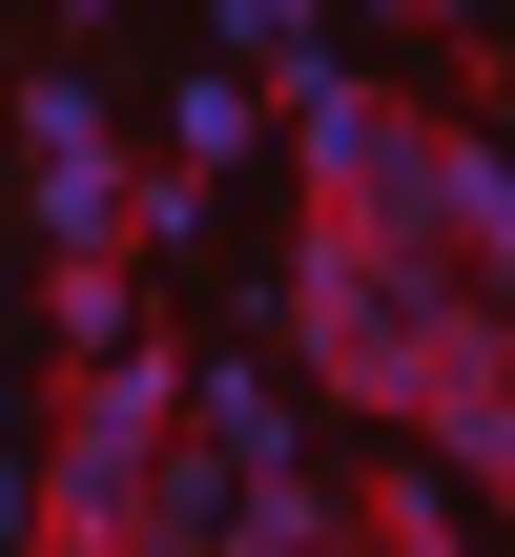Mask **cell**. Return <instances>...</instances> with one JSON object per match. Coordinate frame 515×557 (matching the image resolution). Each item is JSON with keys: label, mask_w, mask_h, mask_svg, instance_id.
<instances>
[{"label": "cell", "mask_w": 515, "mask_h": 557, "mask_svg": "<svg viewBox=\"0 0 515 557\" xmlns=\"http://www.w3.org/2000/svg\"><path fill=\"white\" fill-rule=\"evenodd\" d=\"M268 83V145L310 165V207H351L372 248H413L454 310H515V165L475 103H392V83H351V62H248Z\"/></svg>", "instance_id": "1"}, {"label": "cell", "mask_w": 515, "mask_h": 557, "mask_svg": "<svg viewBox=\"0 0 515 557\" xmlns=\"http://www.w3.org/2000/svg\"><path fill=\"white\" fill-rule=\"evenodd\" d=\"M0 537L21 557H206L227 537V434L186 413V351L103 331V351L62 372V413H41L21 496H0Z\"/></svg>", "instance_id": "2"}, {"label": "cell", "mask_w": 515, "mask_h": 557, "mask_svg": "<svg viewBox=\"0 0 515 557\" xmlns=\"http://www.w3.org/2000/svg\"><path fill=\"white\" fill-rule=\"evenodd\" d=\"M454 331H495V310H454L413 248H372L351 207H310L289 227V372L351 413V434H413V393H434V351Z\"/></svg>", "instance_id": "3"}, {"label": "cell", "mask_w": 515, "mask_h": 557, "mask_svg": "<svg viewBox=\"0 0 515 557\" xmlns=\"http://www.w3.org/2000/svg\"><path fill=\"white\" fill-rule=\"evenodd\" d=\"M21 207H41V248H124V207H145V145H124L83 83H21Z\"/></svg>", "instance_id": "4"}, {"label": "cell", "mask_w": 515, "mask_h": 557, "mask_svg": "<svg viewBox=\"0 0 515 557\" xmlns=\"http://www.w3.org/2000/svg\"><path fill=\"white\" fill-rule=\"evenodd\" d=\"M330 496H351V537H372V557H454V537H475V517H454V475H434V455H351V475H330Z\"/></svg>", "instance_id": "5"}, {"label": "cell", "mask_w": 515, "mask_h": 557, "mask_svg": "<svg viewBox=\"0 0 515 557\" xmlns=\"http://www.w3.org/2000/svg\"><path fill=\"white\" fill-rule=\"evenodd\" d=\"M248 145H268V83L227 62V83H186V103H165V145H145V165H186V186H227Z\"/></svg>", "instance_id": "6"}, {"label": "cell", "mask_w": 515, "mask_h": 557, "mask_svg": "<svg viewBox=\"0 0 515 557\" xmlns=\"http://www.w3.org/2000/svg\"><path fill=\"white\" fill-rule=\"evenodd\" d=\"M41 331H62V351H103V331H145V248H62V289H41Z\"/></svg>", "instance_id": "7"}, {"label": "cell", "mask_w": 515, "mask_h": 557, "mask_svg": "<svg viewBox=\"0 0 515 557\" xmlns=\"http://www.w3.org/2000/svg\"><path fill=\"white\" fill-rule=\"evenodd\" d=\"M227 41H248V62H289V41H310V0H227Z\"/></svg>", "instance_id": "8"}, {"label": "cell", "mask_w": 515, "mask_h": 557, "mask_svg": "<svg viewBox=\"0 0 515 557\" xmlns=\"http://www.w3.org/2000/svg\"><path fill=\"white\" fill-rule=\"evenodd\" d=\"M351 21H495V0H351Z\"/></svg>", "instance_id": "9"}, {"label": "cell", "mask_w": 515, "mask_h": 557, "mask_svg": "<svg viewBox=\"0 0 515 557\" xmlns=\"http://www.w3.org/2000/svg\"><path fill=\"white\" fill-rule=\"evenodd\" d=\"M0 496H21V434H0Z\"/></svg>", "instance_id": "10"}]
</instances>
